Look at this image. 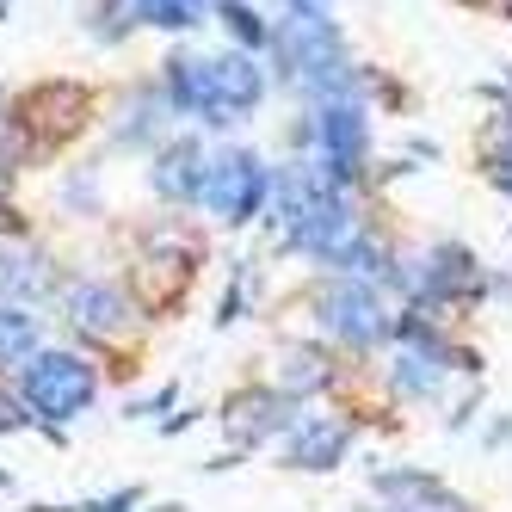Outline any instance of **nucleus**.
I'll return each instance as SVG.
<instances>
[{
	"instance_id": "f257e3e1",
	"label": "nucleus",
	"mask_w": 512,
	"mask_h": 512,
	"mask_svg": "<svg viewBox=\"0 0 512 512\" xmlns=\"http://www.w3.org/2000/svg\"><path fill=\"white\" fill-rule=\"evenodd\" d=\"M272 56H278V75L290 87H303L321 99H352V62H346V38H340V25L327 19L321 7L315 13H290L278 19L272 31Z\"/></svg>"
},
{
	"instance_id": "f03ea898",
	"label": "nucleus",
	"mask_w": 512,
	"mask_h": 512,
	"mask_svg": "<svg viewBox=\"0 0 512 512\" xmlns=\"http://www.w3.org/2000/svg\"><path fill=\"white\" fill-rule=\"evenodd\" d=\"M93 395H99V371H93L81 352H38V358L19 371V408H25L31 420L62 426V420L87 414Z\"/></svg>"
},
{
	"instance_id": "7ed1b4c3",
	"label": "nucleus",
	"mask_w": 512,
	"mask_h": 512,
	"mask_svg": "<svg viewBox=\"0 0 512 512\" xmlns=\"http://www.w3.org/2000/svg\"><path fill=\"white\" fill-rule=\"evenodd\" d=\"M266 192H272L266 161L253 155V149H223V155H210V173H204L198 204L216 216V223L235 229V223H253V216H260Z\"/></svg>"
},
{
	"instance_id": "20e7f679",
	"label": "nucleus",
	"mask_w": 512,
	"mask_h": 512,
	"mask_svg": "<svg viewBox=\"0 0 512 512\" xmlns=\"http://www.w3.org/2000/svg\"><path fill=\"white\" fill-rule=\"evenodd\" d=\"M315 136V167L334 179V186H352V179L364 173V105L358 99H321L309 112V130Z\"/></svg>"
},
{
	"instance_id": "39448f33",
	"label": "nucleus",
	"mask_w": 512,
	"mask_h": 512,
	"mask_svg": "<svg viewBox=\"0 0 512 512\" xmlns=\"http://www.w3.org/2000/svg\"><path fill=\"white\" fill-rule=\"evenodd\" d=\"M87 118V93L75 81H50V87H31L19 105H13V124L25 136V149H56L81 130Z\"/></svg>"
},
{
	"instance_id": "423d86ee",
	"label": "nucleus",
	"mask_w": 512,
	"mask_h": 512,
	"mask_svg": "<svg viewBox=\"0 0 512 512\" xmlns=\"http://www.w3.org/2000/svg\"><path fill=\"white\" fill-rule=\"evenodd\" d=\"M260 99H266V75H260V68H253L241 50L204 56V105H198L204 124H235V118H247Z\"/></svg>"
},
{
	"instance_id": "0eeeda50",
	"label": "nucleus",
	"mask_w": 512,
	"mask_h": 512,
	"mask_svg": "<svg viewBox=\"0 0 512 512\" xmlns=\"http://www.w3.org/2000/svg\"><path fill=\"white\" fill-rule=\"evenodd\" d=\"M315 315H321L327 334L346 340V346H377V340L389 334V315H383V303H377V284H364V278L327 284L321 303H315Z\"/></svg>"
},
{
	"instance_id": "6e6552de",
	"label": "nucleus",
	"mask_w": 512,
	"mask_h": 512,
	"mask_svg": "<svg viewBox=\"0 0 512 512\" xmlns=\"http://www.w3.org/2000/svg\"><path fill=\"white\" fill-rule=\"evenodd\" d=\"M130 284H136V303L142 309H155V315L173 309L192 290V247L179 241V235H149V247H142V260L130 272Z\"/></svg>"
},
{
	"instance_id": "1a4fd4ad",
	"label": "nucleus",
	"mask_w": 512,
	"mask_h": 512,
	"mask_svg": "<svg viewBox=\"0 0 512 512\" xmlns=\"http://www.w3.org/2000/svg\"><path fill=\"white\" fill-rule=\"evenodd\" d=\"M358 241V223H352V204L340 198V186H321L315 192V204L303 210V223H297V235H290L284 247H297V253H315V260H327L334 266L340 253Z\"/></svg>"
},
{
	"instance_id": "9d476101",
	"label": "nucleus",
	"mask_w": 512,
	"mask_h": 512,
	"mask_svg": "<svg viewBox=\"0 0 512 512\" xmlns=\"http://www.w3.org/2000/svg\"><path fill=\"white\" fill-rule=\"evenodd\" d=\"M204 173H210V155L198 136H167L155 149V167H149V186L167 198V204H198L204 192Z\"/></svg>"
},
{
	"instance_id": "9b49d317",
	"label": "nucleus",
	"mask_w": 512,
	"mask_h": 512,
	"mask_svg": "<svg viewBox=\"0 0 512 512\" xmlns=\"http://www.w3.org/2000/svg\"><path fill=\"white\" fill-rule=\"evenodd\" d=\"M284 426H290V395L284 389H241L223 408V432L235 445H266V438H278Z\"/></svg>"
},
{
	"instance_id": "f8f14e48",
	"label": "nucleus",
	"mask_w": 512,
	"mask_h": 512,
	"mask_svg": "<svg viewBox=\"0 0 512 512\" xmlns=\"http://www.w3.org/2000/svg\"><path fill=\"white\" fill-rule=\"evenodd\" d=\"M346 451H352V426L340 414H309L284 438V463L290 469H334Z\"/></svg>"
},
{
	"instance_id": "ddd939ff",
	"label": "nucleus",
	"mask_w": 512,
	"mask_h": 512,
	"mask_svg": "<svg viewBox=\"0 0 512 512\" xmlns=\"http://www.w3.org/2000/svg\"><path fill=\"white\" fill-rule=\"evenodd\" d=\"M420 290L432 303H475L482 297V260H475L469 247L445 241L426 253V272H420Z\"/></svg>"
},
{
	"instance_id": "4468645a",
	"label": "nucleus",
	"mask_w": 512,
	"mask_h": 512,
	"mask_svg": "<svg viewBox=\"0 0 512 512\" xmlns=\"http://www.w3.org/2000/svg\"><path fill=\"white\" fill-rule=\"evenodd\" d=\"M68 321L81 327V334H118V327L130 321V297L118 284H99V278H81V284H68Z\"/></svg>"
},
{
	"instance_id": "2eb2a0df",
	"label": "nucleus",
	"mask_w": 512,
	"mask_h": 512,
	"mask_svg": "<svg viewBox=\"0 0 512 512\" xmlns=\"http://www.w3.org/2000/svg\"><path fill=\"white\" fill-rule=\"evenodd\" d=\"M377 494L395 500V512H469L457 494H445L420 469H389V475H377Z\"/></svg>"
},
{
	"instance_id": "dca6fc26",
	"label": "nucleus",
	"mask_w": 512,
	"mask_h": 512,
	"mask_svg": "<svg viewBox=\"0 0 512 512\" xmlns=\"http://www.w3.org/2000/svg\"><path fill=\"white\" fill-rule=\"evenodd\" d=\"M38 340H44L38 315L25 303H0V371H25L38 358Z\"/></svg>"
},
{
	"instance_id": "f3484780",
	"label": "nucleus",
	"mask_w": 512,
	"mask_h": 512,
	"mask_svg": "<svg viewBox=\"0 0 512 512\" xmlns=\"http://www.w3.org/2000/svg\"><path fill=\"white\" fill-rule=\"evenodd\" d=\"M167 118H173L167 93H142V99H136V112H124V124H118V142L142 149V142H155V136L167 130Z\"/></svg>"
},
{
	"instance_id": "a211bd4d",
	"label": "nucleus",
	"mask_w": 512,
	"mask_h": 512,
	"mask_svg": "<svg viewBox=\"0 0 512 512\" xmlns=\"http://www.w3.org/2000/svg\"><path fill=\"white\" fill-rule=\"evenodd\" d=\"M136 19L161 31H192L204 25V0H136Z\"/></svg>"
},
{
	"instance_id": "6ab92c4d",
	"label": "nucleus",
	"mask_w": 512,
	"mask_h": 512,
	"mask_svg": "<svg viewBox=\"0 0 512 512\" xmlns=\"http://www.w3.org/2000/svg\"><path fill=\"white\" fill-rule=\"evenodd\" d=\"M327 383V364H321V352H290L284 358V395H309V389H321Z\"/></svg>"
},
{
	"instance_id": "aec40b11",
	"label": "nucleus",
	"mask_w": 512,
	"mask_h": 512,
	"mask_svg": "<svg viewBox=\"0 0 512 512\" xmlns=\"http://www.w3.org/2000/svg\"><path fill=\"white\" fill-rule=\"evenodd\" d=\"M130 25H136V0H99V7H93V38L99 44L130 38Z\"/></svg>"
},
{
	"instance_id": "412c9836",
	"label": "nucleus",
	"mask_w": 512,
	"mask_h": 512,
	"mask_svg": "<svg viewBox=\"0 0 512 512\" xmlns=\"http://www.w3.org/2000/svg\"><path fill=\"white\" fill-rule=\"evenodd\" d=\"M223 25L235 31L241 44H272V31L260 25V13H253V7H241V0H223Z\"/></svg>"
},
{
	"instance_id": "4be33fe9",
	"label": "nucleus",
	"mask_w": 512,
	"mask_h": 512,
	"mask_svg": "<svg viewBox=\"0 0 512 512\" xmlns=\"http://www.w3.org/2000/svg\"><path fill=\"white\" fill-rule=\"evenodd\" d=\"M142 500V488H118V494H105V500H87L81 512H130Z\"/></svg>"
},
{
	"instance_id": "5701e85b",
	"label": "nucleus",
	"mask_w": 512,
	"mask_h": 512,
	"mask_svg": "<svg viewBox=\"0 0 512 512\" xmlns=\"http://www.w3.org/2000/svg\"><path fill=\"white\" fill-rule=\"evenodd\" d=\"M290 7H297V13H315V7H321V0H290Z\"/></svg>"
},
{
	"instance_id": "b1692460",
	"label": "nucleus",
	"mask_w": 512,
	"mask_h": 512,
	"mask_svg": "<svg viewBox=\"0 0 512 512\" xmlns=\"http://www.w3.org/2000/svg\"><path fill=\"white\" fill-rule=\"evenodd\" d=\"M7 13H13V0H0V19H7Z\"/></svg>"
},
{
	"instance_id": "393cba45",
	"label": "nucleus",
	"mask_w": 512,
	"mask_h": 512,
	"mask_svg": "<svg viewBox=\"0 0 512 512\" xmlns=\"http://www.w3.org/2000/svg\"><path fill=\"white\" fill-rule=\"evenodd\" d=\"M475 7H482V0H475Z\"/></svg>"
}]
</instances>
